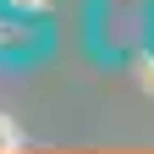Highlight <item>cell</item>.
Returning <instances> with one entry per match:
<instances>
[{
    "label": "cell",
    "instance_id": "cell-2",
    "mask_svg": "<svg viewBox=\"0 0 154 154\" xmlns=\"http://www.w3.org/2000/svg\"><path fill=\"white\" fill-rule=\"evenodd\" d=\"M138 88L154 94V55H138Z\"/></svg>",
    "mask_w": 154,
    "mask_h": 154
},
{
    "label": "cell",
    "instance_id": "cell-1",
    "mask_svg": "<svg viewBox=\"0 0 154 154\" xmlns=\"http://www.w3.org/2000/svg\"><path fill=\"white\" fill-rule=\"evenodd\" d=\"M22 143H28V138H22V127L0 110V154H22Z\"/></svg>",
    "mask_w": 154,
    "mask_h": 154
}]
</instances>
